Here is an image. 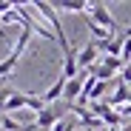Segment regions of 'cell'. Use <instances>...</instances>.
Returning <instances> with one entry per match:
<instances>
[{
  "instance_id": "obj_1",
  "label": "cell",
  "mask_w": 131,
  "mask_h": 131,
  "mask_svg": "<svg viewBox=\"0 0 131 131\" xmlns=\"http://www.w3.org/2000/svg\"><path fill=\"white\" fill-rule=\"evenodd\" d=\"M31 9H37L43 17L49 20V26H51V31H54V37H57L60 51H63V54H66V51H71V43L66 40L63 26H60V17H57V6H54V3H46V0H34V3H31Z\"/></svg>"
},
{
  "instance_id": "obj_2",
  "label": "cell",
  "mask_w": 131,
  "mask_h": 131,
  "mask_svg": "<svg viewBox=\"0 0 131 131\" xmlns=\"http://www.w3.org/2000/svg\"><path fill=\"white\" fill-rule=\"evenodd\" d=\"M71 114V105L69 103H51V105H46V108H43V111L34 117V123H37V128H54L63 117H69Z\"/></svg>"
},
{
  "instance_id": "obj_3",
  "label": "cell",
  "mask_w": 131,
  "mask_h": 131,
  "mask_svg": "<svg viewBox=\"0 0 131 131\" xmlns=\"http://www.w3.org/2000/svg\"><path fill=\"white\" fill-rule=\"evenodd\" d=\"M89 20H91V23H97V26H103L105 31H111V34H114V31H123L120 23H117V17L108 12V6L100 3V0H97V3H91V14H89Z\"/></svg>"
},
{
  "instance_id": "obj_4",
  "label": "cell",
  "mask_w": 131,
  "mask_h": 131,
  "mask_svg": "<svg viewBox=\"0 0 131 131\" xmlns=\"http://www.w3.org/2000/svg\"><path fill=\"white\" fill-rule=\"evenodd\" d=\"M85 80H89V69H85V71H80L74 80H69V83H66V94H63V103L74 105V103L80 100L83 89H85Z\"/></svg>"
},
{
  "instance_id": "obj_5",
  "label": "cell",
  "mask_w": 131,
  "mask_h": 131,
  "mask_svg": "<svg viewBox=\"0 0 131 131\" xmlns=\"http://www.w3.org/2000/svg\"><path fill=\"white\" fill-rule=\"evenodd\" d=\"M66 83H69V80H66L63 74H57V80H54V83L49 85V89L40 94V100L46 103V105H51V103H60V100H63V94H66Z\"/></svg>"
},
{
  "instance_id": "obj_6",
  "label": "cell",
  "mask_w": 131,
  "mask_h": 131,
  "mask_svg": "<svg viewBox=\"0 0 131 131\" xmlns=\"http://www.w3.org/2000/svg\"><path fill=\"white\" fill-rule=\"evenodd\" d=\"M54 6L63 9V12H77V14L91 12V3H85V0H60V3H54Z\"/></svg>"
},
{
  "instance_id": "obj_7",
  "label": "cell",
  "mask_w": 131,
  "mask_h": 131,
  "mask_svg": "<svg viewBox=\"0 0 131 131\" xmlns=\"http://www.w3.org/2000/svg\"><path fill=\"white\" fill-rule=\"evenodd\" d=\"M111 85L114 83H105V80H97L94 83V89H91V94H89V103H100V97L108 91V89H111Z\"/></svg>"
},
{
  "instance_id": "obj_8",
  "label": "cell",
  "mask_w": 131,
  "mask_h": 131,
  "mask_svg": "<svg viewBox=\"0 0 131 131\" xmlns=\"http://www.w3.org/2000/svg\"><path fill=\"white\" fill-rule=\"evenodd\" d=\"M77 128H80V120H77L74 114H69V117H63L51 131H77Z\"/></svg>"
},
{
  "instance_id": "obj_9",
  "label": "cell",
  "mask_w": 131,
  "mask_h": 131,
  "mask_svg": "<svg viewBox=\"0 0 131 131\" xmlns=\"http://www.w3.org/2000/svg\"><path fill=\"white\" fill-rule=\"evenodd\" d=\"M17 63H20V60H17V57H12V54H9L6 60H0V77H9V74L17 69Z\"/></svg>"
},
{
  "instance_id": "obj_10",
  "label": "cell",
  "mask_w": 131,
  "mask_h": 131,
  "mask_svg": "<svg viewBox=\"0 0 131 131\" xmlns=\"http://www.w3.org/2000/svg\"><path fill=\"white\" fill-rule=\"evenodd\" d=\"M14 6H17V3H12V0H0V17H3L6 12H12Z\"/></svg>"
},
{
  "instance_id": "obj_11",
  "label": "cell",
  "mask_w": 131,
  "mask_h": 131,
  "mask_svg": "<svg viewBox=\"0 0 131 131\" xmlns=\"http://www.w3.org/2000/svg\"><path fill=\"white\" fill-rule=\"evenodd\" d=\"M120 114H123V117H131V103H128V105H123V108H120Z\"/></svg>"
},
{
  "instance_id": "obj_12",
  "label": "cell",
  "mask_w": 131,
  "mask_h": 131,
  "mask_svg": "<svg viewBox=\"0 0 131 131\" xmlns=\"http://www.w3.org/2000/svg\"><path fill=\"white\" fill-rule=\"evenodd\" d=\"M0 37H6V40H9V29H3V26H0Z\"/></svg>"
}]
</instances>
